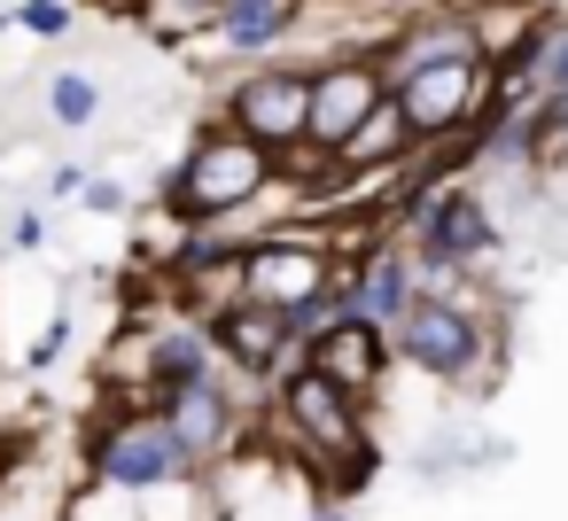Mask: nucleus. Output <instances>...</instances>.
<instances>
[{"mask_svg":"<svg viewBox=\"0 0 568 521\" xmlns=\"http://www.w3.org/2000/svg\"><path fill=\"white\" fill-rule=\"evenodd\" d=\"M273 412H281V428L296 436V451L312 459V474L327 482V498H343L351 482H366L374 474V443H366V405L351 397V389H335L320 366H281V381H273Z\"/></svg>","mask_w":568,"mask_h":521,"instance_id":"obj_1","label":"nucleus"},{"mask_svg":"<svg viewBox=\"0 0 568 521\" xmlns=\"http://www.w3.org/2000/svg\"><path fill=\"white\" fill-rule=\"evenodd\" d=\"M79 187H87L79 164H55V172H48V195H55V203H79Z\"/></svg>","mask_w":568,"mask_h":521,"instance_id":"obj_23","label":"nucleus"},{"mask_svg":"<svg viewBox=\"0 0 568 521\" xmlns=\"http://www.w3.org/2000/svg\"><path fill=\"white\" fill-rule=\"evenodd\" d=\"M63 343H71V319H55V327L32 343V366H55V358H63Z\"/></svg>","mask_w":568,"mask_h":521,"instance_id":"obj_24","label":"nucleus"},{"mask_svg":"<svg viewBox=\"0 0 568 521\" xmlns=\"http://www.w3.org/2000/svg\"><path fill=\"white\" fill-rule=\"evenodd\" d=\"M296 358H304V366H320V374H327L335 389H351L358 405H366V397L389 381V366H397V358H389V335H382V327H366V319H351V311H343V319H327Z\"/></svg>","mask_w":568,"mask_h":521,"instance_id":"obj_12","label":"nucleus"},{"mask_svg":"<svg viewBox=\"0 0 568 521\" xmlns=\"http://www.w3.org/2000/svg\"><path fill=\"white\" fill-rule=\"evenodd\" d=\"M397 226H405L413 265L475 273V265L498 257V211H490L475 187H413V195L397 203Z\"/></svg>","mask_w":568,"mask_h":521,"instance_id":"obj_6","label":"nucleus"},{"mask_svg":"<svg viewBox=\"0 0 568 521\" xmlns=\"http://www.w3.org/2000/svg\"><path fill=\"white\" fill-rule=\"evenodd\" d=\"M304 110H312V71H296V63H265V71H242V79L226 86L219 125L265 141L273 156H296V149H312V141H304Z\"/></svg>","mask_w":568,"mask_h":521,"instance_id":"obj_8","label":"nucleus"},{"mask_svg":"<svg viewBox=\"0 0 568 521\" xmlns=\"http://www.w3.org/2000/svg\"><path fill=\"white\" fill-rule=\"evenodd\" d=\"M211 366H219V350H211L203 319H164L156 335H141V389L149 397H164V389H180V381H195Z\"/></svg>","mask_w":568,"mask_h":521,"instance_id":"obj_15","label":"nucleus"},{"mask_svg":"<svg viewBox=\"0 0 568 521\" xmlns=\"http://www.w3.org/2000/svg\"><path fill=\"white\" fill-rule=\"evenodd\" d=\"M17 24L32 40H71L79 32V9H71V0H17Z\"/></svg>","mask_w":568,"mask_h":521,"instance_id":"obj_20","label":"nucleus"},{"mask_svg":"<svg viewBox=\"0 0 568 521\" xmlns=\"http://www.w3.org/2000/svg\"><path fill=\"white\" fill-rule=\"evenodd\" d=\"M389 86H382V71H374V55H335V63H312V110H304V141L327 156L374 102H382Z\"/></svg>","mask_w":568,"mask_h":521,"instance_id":"obj_11","label":"nucleus"},{"mask_svg":"<svg viewBox=\"0 0 568 521\" xmlns=\"http://www.w3.org/2000/svg\"><path fill=\"white\" fill-rule=\"evenodd\" d=\"M343 296H351V319H366V327H397V311L420 296V265H413V249L405 242H382V249H366V257H343Z\"/></svg>","mask_w":568,"mask_h":521,"instance_id":"obj_13","label":"nucleus"},{"mask_svg":"<svg viewBox=\"0 0 568 521\" xmlns=\"http://www.w3.org/2000/svg\"><path fill=\"white\" fill-rule=\"evenodd\" d=\"M40 242H48V218L40 211H17L9 218V249H40Z\"/></svg>","mask_w":568,"mask_h":521,"instance_id":"obj_22","label":"nucleus"},{"mask_svg":"<svg viewBox=\"0 0 568 521\" xmlns=\"http://www.w3.org/2000/svg\"><path fill=\"white\" fill-rule=\"evenodd\" d=\"M48 118H55V133H87L102 118V79L94 71H55L48 79Z\"/></svg>","mask_w":568,"mask_h":521,"instance_id":"obj_18","label":"nucleus"},{"mask_svg":"<svg viewBox=\"0 0 568 521\" xmlns=\"http://www.w3.org/2000/svg\"><path fill=\"white\" fill-rule=\"evenodd\" d=\"M87 467H94V482H110L125 498H149V490H172V482L203 474V459L164 428L156 405H125L118 420H102L94 443H87Z\"/></svg>","mask_w":568,"mask_h":521,"instance_id":"obj_4","label":"nucleus"},{"mask_svg":"<svg viewBox=\"0 0 568 521\" xmlns=\"http://www.w3.org/2000/svg\"><path fill=\"white\" fill-rule=\"evenodd\" d=\"M281 180V156L234 125H203L180 156V172L164 180V211H180L187 226L195 218H234V211H257L265 187Z\"/></svg>","mask_w":568,"mask_h":521,"instance_id":"obj_2","label":"nucleus"},{"mask_svg":"<svg viewBox=\"0 0 568 521\" xmlns=\"http://www.w3.org/2000/svg\"><path fill=\"white\" fill-rule=\"evenodd\" d=\"M335 273H343V249L320 242V234H250L242 257H234V273H226V296L296 311V304H312Z\"/></svg>","mask_w":568,"mask_h":521,"instance_id":"obj_7","label":"nucleus"},{"mask_svg":"<svg viewBox=\"0 0 568 521\" xmlns=\"http://www.w3.org/2000/svg\"><path fill=\"white\" fill-rule=\"evenodd\" d=\"M397 156H413V133H405V118H397V102L382 94L335 149H327V172H343V180H358V172H389Z\"/></svg>","mask_w":568,"mask_h":521,"instance_id":"obj_17","label":"nucleus"},{"mask_svg":"<svg viewBox=\"0 0 568 521\" xmlns=\"http://www.w3.org/2000/svg\"><path fill=\"white\" fill-rule=\"evenodd\" d=\"M211 17H219V0H141V32L164 40V48L211 32Z\"/></svg>","mask_w":568,"mask_h":521,"instance_id":"obj_19","label":"nucleus"},{"mask_svg":"<svg viewBox=\"0 0 568 521\" xmlns=\"http://www.w3.org/2000/svg\"><path fill=\"white\" fill-rule=\"evenodd\" d=\"M304 521H351V513H343V505H335V498H320V505H312V513H304Z\"/></svg>","mask_w":568,"mask_h":521,"instance_id":"obj_25","label":"nucleus"},{"mask_svg":"<svg viewBox=\"0 0 568 521\" xmlns=\"http://www.w3.org/2000/svg\"><path fill=\"white\" fill-rule=\"evenodd\" d=\"M483 48V32H475V9H413L382 48H374V71H382V86L389 79H405L413 63H436V55H475Z\"/></svg>","mask_w":568,"mask_h":521,"instance_id":"obj_14","label":"nucleus"},{"mask_svg":"<svg viewBox=\"0 0 568 521\" xmlns=\"http://www.w3.org/2000/svg\"><path fill=\"white\" fill-rule=\"evenodd\" d=\"M389 358L397 366H413V374H428V381H467V389H490L483 374H490V358H498V335H490V319L459 296V288H420L405 311H397V327H389Z\"/></svg>","mask_w":568,"mask_h":521,"instance_id":"obj_3","label":"nucleus"},{"mask_svg":"<svg viewBox=\"0 0 568 521\" xmlns=\"http://www.w3.org/2000/svg\"><path fill=\"white\" fill-rule=\"evenodd\" d=\"M203 327H211V350H219V366H234V374H250V381H281V366H296V327H288V311H273V304H250V296H219L211 311H203Z\"/></svg>","mask_w":568,"mask_h":521,"instance_id":"obj_9","label":"nucleus"},{"mask_svg":"<svg viewBox=\"0 0 568 521\" xmlns=\"http://www.w3.org/2000/svg\"><path fill=\"white\" fill-rule=\"evenodd\" d=\"M156 412H164V428L211 467V459H226L234 443H242V397L219 381V366L211 374H195V381H180V389H164L156 397Z\"/></svg>","mask_w":568,"mask_h":521,"instance_id":"obj_10","label":"nucleus"},{"mask_svg":"<svg viewBox=\"0 0 568 521\" xmlns=\"http://www.w3.org/2000/svg\"><path fill=\"white\" fill-rule=\"evenodd\" d=\"M296 24H304V0H219L211 40L226 55H273L296 40Z\"/></svg>","mask_w":568,"mask_h":521,"instance_id":"obj_16","label":"nucleus"},{"mask_svg":"<svg viewBox=\"0 0 568 521\" xmlns=\"http://www.w3.org/2000/svg\"><path fill=\"white\" fill-rule=\"evenodd\" d=\"M102 9H118V17H141V0H102Z\"/></svg>","mask_w":568,"mask_h":521,"instance_id":"obj_26","label":"nucleus"},{"mask_svg":"<svg viewBox=\"0 0 568 521\" xmlns=\"http://www.w3.org/2000/svg\"><path fill=\"white\" fill-rule=\"evenodd\" d=\"M490 71L498 63L475 48V55H436V63H413L405 79H389V102H397L413 149H436L452 133H475L483 94H490Z\"/></svg>","mask_w":568,"mask_h":521,"instance_id":"obj_5","label":"nucleus"},{"mask_svg":"<svg viewBox=\"0 0 568 521\" xmlns=\"http://www.w3.org/2000/svg\"><path fill=\"white\" fill-rule=\"evenodd\" d=\"M133 195H125V180H110V172H87V187H79V211H102V218H118Z\"/></svg>","mask_w":568,"mask_h":521,"instance_id":"obj_21","label":"nucleus"}]
</instances>
